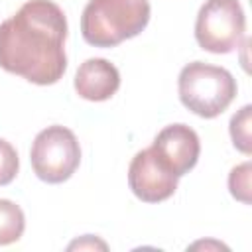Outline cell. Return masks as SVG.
<instances>
[{"label": "cell", "instance_id": "3", "mask_svg": "<svg viewBox=\"0 0 252 252\" xmlns=\"http://www.w3.org/2000/svg\"><path fill=\"white\" fill-rule=\"evenodd\" d=\"M179 100L201 118L222 114L236 96V81L224 67L193 61L185 65L177 81Z\"/></svg>", "mask_w": 252, "mask_h": 252}, {"label": "cell", "instance_id": "11", "mask_svg": "<svg viewBox=\"0 0 252 252\" xmlns=\"http://www.w3.org/2000/svg\"><path fill=\"white\" fill-rule=\"evenodd\" d=\"M228 189L234 199L242 203H250V161H244L236 167H232L228 175Z\"/></svg>", "mask_w": 252, "mask_h": 252}, {"label": "cell", "instance_id": "8", "mask_svg": "<svg viewBox=\"0 0 252 252\" xmlns=\"http://www.w3.org/2000/svg\"><path fill=\"white\" fill-rule=\"evenodd\" d=\"M118 87H120L118 69L102 57L87 59L77 69L75 91L85 100H93V102L108 100L112 94H116Z\"/></svg>", "mask_w": 252, "mask_h": 252}, {"label": "cell", "instance_id": "5", "mask_svg": "<svg viewBox=\"0 0 252 252\" xmlns=\"http://www.w3.org/2000/svg\"><path fill=\"white\" fill-rule=\"evenodd\" d=\"M246 30L244 10L238 0H207L195 22V39L201 49L211 53L234 51Z\"/></svg>", "mask_w": 252, "mask_h": 252}, {"label": "cell", "instance_id": "12", "mask_svg": "<svg viewBox=\"0 0 252 252\" xmlns=\"http://www.w3.org/2000/svg\"><path fill=\"white\" fill-rule=\"evenodd\" d=\"M18 167H20V159L14 146L0 138V185L12 183L18 173Z\"/></svg>", "mask_w": 252, "mask_h": 252}, {"label": "cell", "instance_id": "7", "mask_svg": "<svg viewBox=\"0 0 252 252\" xmlns=\"http://www.w3.org/2000/svg\"><path fill=\"white\" fill-rule=\"evenodd\" d=\"M152 150L169 171L181 177L197 165L201 144L197 132L187 124H169L158 132Z\"/></svg>", "mask_w": 252, "mask_h": 252}, {"label": "cell", "instance_id": "4", "mask_svg": "<svg viewBox=\"0 0 252 252\" xmlns=\"http://www.w3.org/2000/svg\"><path fill=\"white\" fill-rule=\"evenodd\" d=\"M33 173L45 183L67 181L81 163V146L77 136L65 126H47L41 130L30 152Z\"/></svg>", "mask_w": 252, "mask_h": 252}, {"label": "cell", "instance_id": "9", "mask_svg": "<svg viewBox=\"0 0 252 252\" xmlns=\"http://www.w3.org/2000/svg\"><path fill=\"white\" fill-rule=\"evenodd\" d=\"M26 228V217L20 205L10 199H0V246L20 240Z\"/></svg>", "mask_w": 252, "mask_h": 252}, {"label": "cell", "instance_id": "1", "mask_svg": "<svg viewBox=\"0 0 252 252\" xmlns=\"http://www.w3.org/2000/svg\"><path fill=\"white\" fill-rule=\"evenodd\" d=\"M67 20L51 0H30L0 24V67L35 85L57 83L67 69Z\"/></svg>", "mask_w": 252, "mask_h": 252}, {"label": "cell", "instance_id": "10", "mask_svg": "<svg viewBox=\"0 0 252 252\" xmlns=\"http://www.w3.org/2000/svg\"><path fill=\"white\" fill-rule=\"evenodd\" d=\"M250 110L252 106L246 104L242 106L232 118H230V138L236 150H240L242 154H250L252 152V142H250Z\"/></svg>", "mask_w": 252, "mask_h": 252}, {"label": "cell", "instance_id": "13", "mask_svg": "<svg viewBox=\"0 0 252 252\" xmlns=\"http://www.w3.org/2000/svg\"><path fill=\"white\" fill-rule=\"evenodd\" d=\"M94 246H98V248H102V250L106 248L104 242H100V240H96V238H94V242H93V236L87 234L85 240H77V242H73L69 248H94Z\"/></svg>", "mask_w": 252, "mask_h": 252}, {"label": "cell", "instance_id": "6", "mask_svg": "<svg viewBox=\"0 0 252 252\" xmlns=\"http://www.w3.org/2000/svg\"><path fill=\"white\" fill-rule=\"evenodd\" d=\"M177 175L169 171L154 154L152 146L138 152L128 167V185L144 203H161L177 189Z\"/></svg>", "mask_w": 252, "mask_h": 252}, {"label": "cell", "instance_id": "2", "mask_svg": "<svg viewBox=\"0 0 252 252\" xmlns=\"http://www.w3.org/2000/svg\"><path fill=\"white\" fill-rule=\"evenodd\" d=\"M150 22V0H89L81 33L89 45L114 47L136 37Z\"/></svg>", "mask_w": 252, "mask_h": 252}]
</instances>
